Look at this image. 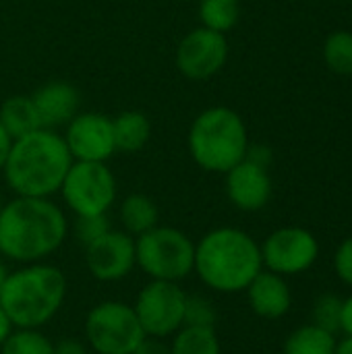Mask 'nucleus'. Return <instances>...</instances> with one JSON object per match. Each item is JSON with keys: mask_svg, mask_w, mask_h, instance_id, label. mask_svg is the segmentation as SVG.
Masks as SVG:
<instances>
[{"mask_svg": "<svg viewBox=\"0 0 352 354\" xmlns=\"http://www.w3.org/2000/svg\"><path fill=\"white\" fill-rule=\"evenodd\" d=\"M68 234L64 212L46 197H15L0 214V255L19 266L46 261Z\"/></svg>", "mask_w": 352, "mask_h": 354, "instance_id": "obj_1", "label": "nucleus"}, {"mask_svg": "<svg viewBox=\"0 0 352 354\" xmlns=\"http://www.w3.org/2000/svg\"><path fill=\"white\" fill-rule=\"evenodd\" d=\"M73 162L62 135L54 129H37L12 141L2 172L17 197L50 199L60 191Z\"/></svg>", "mask_w": 352, "mask_h": 354, "instance_id": "obj_2", "label": "nucleus"}, {"mask_svg": "<svg viewBox=\"0 0 352 354\" xmlns=\"http://www.w3.org/2000/svg\"><path fill=\"white\" fill-rule=\"evenodd\" d=\"M261 270V249L245 230L232 226L214 228L195 245L193 272L216 292H243Z\"/></svg>", "mask_w": 352, "mask_h": 354, "instance_id": "obj_3", "label": "nucleus"}, {"mask_svg": "<svg viewBox=\"0 0 352 354\" xmlns=\"http://www.w3.org/2000/svg\"><path fill=\"white\" fill-rule=\"evenodd\" d=\"M66 292L68 282L60 268L46 261L25 263L8 272L0 290V307L15 328L41 330L58 315Z\"/></svg>", "mask_w": 352, "mask_h": 354, "instance_id": "obj_4", "label": "nucleus"}, {"mask_svg": "<svg viewBox=\"0 0 352 354\" xmlns=\"http://www.w3.org/2000/svg\"><path fill=\"white\" fill-rule=\"evenodd\" d=\"M187 141L193 162L201 170L216 174H226L245 160L249 149L243 118L226 106H214L197 114Z\"/></svg>", "mask_w": 352, "mask_h": 354, "instance_id": "obj_5", "label": "nucleus"}, {"mask_svg": "<svg viewBox=\"0 0 352 354\" xmlns=\"http://www.w3.org/2000/svg\"><path fill=\"white\" fill-rule=\"evenodd\" d=\"M137 268L149 280L180 282L195 270V243L174 226H156L135 239Z\"/></svg>", "mask_w": 352, "mask_h": 354, "instance_id": "obj_6", "label": "nucleus"}, {"mask_svg": "<svg viewBox=\"0 0 352 354\" xmlns=\"http://www.w3.org/2000/svg\"><path fill=\"white\" fill-rule=\"evenodd\" d=\"M145 332L133 305L102 301L85 317V340L95 354H133Z\"/></svg>", "mask_w": 352, "mask_h": 354, "instance_id": "obj_7", "label": "nucleus"}, {"mask_svg": "<svg viewBox=\"0 0 352 354\" xmlns=\"http://www.w3.org/2000/svg\"><path fill=\"white\" fill-rule=\"evenodd\" d=\"M58 193L75 216H102L114 205L118 185L106 162H73Z\"/></svg>", "mask_w": 352, "mask_h": 354, "instance_id": "obj_8", "label": "nucleus"}, {"mask_svg": "<svg viewBox=\"0 0 352 354\" xmlns=\"http://www.w3.org/2000/svg\"><path fill=\"white\" fill-rule=\"evenodd\" d=\"M187 292L176 282L149 280L133 305L137 319L149 338H172L185 326Z\"/></svg>", "mask_w": 352, "mask_h": 354, "instance_id": "obj_9", "label": "nucleus"}, {"mask_svg": "<svg viewBox=\"0 0 352 354\" xmlns=\"http://www.w3.org/2000/svg\"><path fill=\"white\" fill-rule=\"evenodd\" d=\"M261 249L263 268L278 276H297L309 270L319 255V243L307 228L286 226L272 232Z\"/></svg>", "mask_w": 352, "mask_h": 354, "instance_id": "obj_10", "label": "nucleus"}, {"mask_svg": "<svg viewBox=\"0 0 352 354\" xmlns=\"http://www.w3.org/2000/svg\"><path fill=\"white\" fill-rule=\"evenodd\" d=\"M228 60L224 33L197 27L189 31L176 48V68L193 81H203L222 71Z\"/></svg>", "mask_w": 352, "mask_h": 354, "instance_id": "obj_11", "label": "nucleus"}, {"mask_svg": "<svg viewBox=\"0 0 352 354\" xmlns=\"http://www.w3.org/2000/svg\"><path fill=\"white\" fill-rule=\"evenodd\" d=\"M85 249V268L98 282H120L137 268L135 236L124 230H108Z\"/></svg>", "mask_w": 352, "mask_h": 354, "instance_id": "obj_12", "label": "nucleus"}, {"mask_svg": "<svg viewBox=\"0 0 352 354\" xmlns=\"http://www.w3.org/2000/svg\"><path fill=\"white\" fill-rule=\"evenodd\" d=\"M62 137L75 162H106L116 151L112 118L100 112H79Z\"/></svg>", "mask_w": 352, "mask_h": 354, "instance_id": "obj_13", "label": "nucleus"}, {"mask_svg": "<svg viewBox=\"0 0 352 354\" xmlns=\"http://www.w3.org/2000/svg\"><path fill=\"white\" fill-rule=\"evenodd\" d=\"M226 195L243 212H259L272 197V178L268 168L245 158L226 172Z\"/></svg>", "mask_w": 352, "mask_h": 354, "instance_id": "obj_14", "label": "nucleus"}, {"mask_svg": "<svg viewBox=\"0 0 352 354\" xmlns=\"http://www.w3.org/2000/svg\"><path fill=\"white\" fill-rule=\"evenodd\" d=\"M31 100L44 129L66 127L79 114V104H81V95L77 87L66 81H50L41 85L31 95Z\"/></svg>", "mask_w": 352, "mask_h": 354, "instance_id": "obj_15", "label": "nucleus"}, {"mask_svg": "<svg viewBox=\"0 0 352 354\" xmlns=\"http://www.w3.org/2000/svg\"><path fill=\"white\" fill-rule=\"evenodd\" d=\"M249 305L255 315L263 319H280L290 311L293 295L284 280V276H278L270 270H261L253 282L247 286Z\"/></svg>", "mask_w": 352, "mask_h": 354, "instance_id": "obj_16", "label": "nucleus"}, {"mask_svg": "<svg viewBox=\"0 0 352 354\" xmlns=\"http://www.w3.org/2000/svg\"><path fill=\"white\" fill-rule=\"evenodd\" d=\"M112 135L116 151L135 153L141 151L151 139V122L143 112L127 110L112 118Z\"/></svg>", "mask_w": 352, "mask_h": 354, "instance_id": "obj_17", "label": "nucleus"}, {"mask_svg": "<svg viewBox=\"0 0 352 354\" xmlns=\"http://www.w3.org/2000/svg\"><path fill=\"white\" fill-rule=\"evenodd\" d=\"M0 124L8 133V137L21 139L41 127V120L37 116V110L33 106L31 95H10L0 106Z\"/></svg>", "mask_w": 352, "mask_h": 354, "instance_id": "obj_18", "label": "nucleus"}, {"mask_svg": "<svg viewBox=\"0 0 352 354\" xmlns=\"http://www.w3.org/2000/svg\"><path fill=\"white\" fill-rule=\"evenodd\" d=\"M118 216H120L122 230L135 239L141 236L143 232L156 228L158 220H160L158 205L154 203L151 197H147L143 193H131L129 197H124L120 203Z\"/></svg>", "mask_w": 352, "mask_h": 354, "instance_id": "obj_19", "label": "nucleus"}, {"mask_svg": "<svg viewBox=\"0 0 352 354\" xmlns=\"http://www.w3.org/2000/svg\"><path fill=\"white\" fill-rule=\"evenodd\" d=\"M168 346L170 354H222L216 328L183 326Z\"/></svg>", "mask_w": 352, "mask_h": 354, "instance_id": "obj_20", "label": "nucleus"}, {"mask_svg": "<svg viewBox=\"0 0 352 354\" xmlns=\"http://www.w3.org/2000/svg\"><path fill=\"white\" fill-rule=\"evenodd\" d=\"M336 336L317 328L315 324L303 326L295 330L286 342L284 354H334L336 353Z\"/></svg>", "mask_w": 352, "mask_h": 354, "instance_id": "obj_21", "label": "nucleus"}, {"mask_svg": "<svg viewBox=\"0 0 352 354\" xmlns=\"http://www.w3.org/2000/svg\"><path fill=\"white\" fill-rule=\"evenodd\" d=\"M241 6L239 0H201L199 4V19L201 27L226 33L239 23Z\"/></svg>", "mask_w": 352, "mask_h": 354, "instance_id": "obj_22", "label": "nucleus"}, {"mask_svg": "<svg viewBox=\"0 0 352 354\" xmlns=\"http://www.w3.org/2000/svg\"><path fill=\"white\" fill-rule=\"evenodd\" d=\"M0 354H54V342L35 328H15L0 346Z\"/></svg>", "mask_w": 352, "mask_h": 354, "instance_id": "obj_23", "label": "nucleus"}, {"mask_svg": "<svg viewBox=\"0 0 352 354\" xmlns=\"http://www.w3.org/2000/svg\"><path fill=\"white\" fill-rule=\"evenodd\" d=\"M324 58L330 71L338 75H352V33L334 31L324 46Z\"/></svg>", "mask_w": 352, "mask_h": 354, "instance_id": "obj_24", "label": "nucleus"}, {"mask_svg": "<svg viewBox=\"0 0 352 354\" xmlns=\"http://www.w3.org/2000/svg\"><path fill=\"white\" fill-rule=\"evenodd\" d=\"M340 315H342V299L336 295H322L313 305V324L336 336L340 332Z\"/></svg>", "mask_w": 352, "mask_h": 354, "instance_id": "obj_25", "label": "nucleus"}, {"mask_svg": "<svg viewBox=\"0 0 352 354\" xmlns=\"http://www.w3.org/2000/svg\"><path fill=\"white\" fill-rule=\"evenodd\" d=\"M218 313L210 299L199 295H187L185 305V326H197V328H216Z\"/></svg>", "mask_w": 352, "mask_h": 354, "instance_id": "obj_26", "label": "nucleus"}, {"mask_svg": "<svg viewBox=\"0 0 352 354\" xmlns=\"http://www.w3.org/2000/svg\"><path fill=\"white\" fill-rule=\"evenodd\" d=\"M108 230H110V220L106 214H102V216H77V220H75V236L83 247H87L89 243H93L95 239H100Z\"/></svg>", "mask_w": 352, "mask_h": 354, "instance_id": "obj_27", "label": "nucleus"}, {"mask_svg": "<svg viewBox=\"0 0 352 354\" xmlns=\"http://www.w3.org/2000/svg\"><path fill=\"white\" fill-rule=\"evenodd\" d=\"M334 270L338 278L352 288V236L338 247L334 255Z\"/></svg>", "mask_w": 352, "mask_h": 354, "instance_id": "obj_28", "label": "nucleus"}, {"mask_svg": "<svg viewBox=\"0 0 352 354\" xmlns=\"http://www.w3.org/2000/svg\"><path fill=\"white\" fill-rule=\"evenodd\" d=\"M54 354H89V346L77 338H62L54 344Z\"/></svg>", "mask_w": 352, "mask_h": 354, "instance_id": "obj_29", "label": "nucleus"}, {"mask_svg": "<svg viewBox=\"0 0 352 354\" xmlns=\"http://www.w3.org/2000/svg\"><path fill=\"white\" fill-rule=\"evenodd\" d=\"M133 354H170V346L164 340H160V338L145 336L143 342L135 348Z\"/></svg>", "mask_w": 352, "mask_h": 354, "instance_id": "obj_30", "label": "nucleus"}, {"mask_svg": "<svg viewBox=\"0 0 352 354\" xmlns=\"http://www.w3.org/2000/svg\"><path fill=\"white\" fill-rule=\"evenodd\" d=\"M340 330L346 334V336H352V295L342 301V315H340Z\"/></svg>", "mask_w": 352, "mask_h": 354, "instance_id": "obj_31", "label": "nucleus"}, {"mask_svg": "<svg viewBox=\"0 0 352 354\" xmlns=\"http://www.w3.org/2000/svg\"><path fill=\"white\" fill-rule=\"evenodd\" d=\"M10 145H12V139L8 137V133L4 131V127L0 124V172L4 168V162H6V156L10 151Z\"/></svg>", "mask_w": 352, "mask_h": 354, "instance_id": "obj_32", "label": "nucleus"}, {"mask_svg": "<svg viewBox=\"0 0 352 354\" xmlns=\"http://www.w3.org/2000/svg\"><path fill=\"white\" fill-rule=\"evenodd\" d=\"M15 330V326L10 324V319H8V315H6V311L0 307V346L4 344V340L10 336V332Z\"/></svg>", "mask_w": 352, "mask_h": 354, "instance_id": "obj_33", "label": "nucleus"}, {"mask_svg": "<svg viewBox=\"0 0 352 354\" xmlns=\"http://www.w3.org/2000/svg\"><path fill=\"white\" fill-rule=\"evenodd\" d=\"M334 354H352V336H346L342 342H338Z\"/></svg>", "mask_w": 352, "mask_h": 354, "instance_id": "obj_34", "label": "nucleus"}, {"mask_svg": "<svg viewBox=\"0 0 352 354\" xmlns=\"http://www.w3.org/2000/svg\"><path fill=\"white\" fill-rule=\"evenodd\" d=\"M6 276H8V268H6L4 261L0 259V290H2V284H4V280H6Z\"/></svg>", "mask_w": 352, "mask_h": 354, "instance_id": "obj_35", "label": "nucleus"}, {"mask_svg": "<svg viewBox=\"0 0 352 354\" xmlns=\"http://www.w3.org/2000/svg\"><path fill=\"white\" fill-rule=\"evenodd\" d=\"M2 207H4V201H2V195H0V214H2Z\"/></svg>", "mask_w": 352, "mask_h": 354, "instance_id": "obj_36", "label": "nucleus"}]
</instances>
